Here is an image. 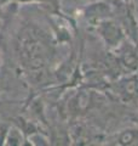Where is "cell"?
Returning a JSON list of instances; mask_svg holds the SVG:
<instances>
[{"label": "cell", "instance_id": "1", "mask_svg": "<svg viewBox=\"0 0 138 146\" xmlns=\"http://www.w3.org/2000/svg\"><path fill=\"white\" fill-rule=\"evenodd\" d=\"M101 33H102L103 38L107 40V43H109L110 45H116L121 39V32L119 29V27L113 23V22H105V23H102L101 26Z\"/></svg>", "mask_w": 138, "mask_h": 146}, {"label": "cell", "instance_id": "2", "mask_svg": "<svg viewBox=\"0 0 138 146\" xmlns=\"http://www.w3.org/2000/svg\"><path fill=\"white\" fill-rule=\"evenodd\" d=\"M125 99L131 100L138 96V80L136 78H131L127 82H125V84L122 85V93H121Z\"/></svg>", "mask_w": 138, "mask_h": 146}, {"label": "cell", "instance_id": "3", "mask_svg": "<svg viewBox=\"0 0 138 146\" xmlns=\"http://www.w3.org/2000/svg\"><path fill=\"white\" fill-rule=\"evenodd\" d=\"M119 144L121 145H138V130H125L119 135Z\"/></svg>", "mask_w": 138, "mask_h": 146}, {"label": "cell", "instance_id": "4", "mask_svg": "<svg viewBox=\"0 0 138 146\" xmlns=\"http://www.w3.org/2000/svg\"><path fill=\"white\" fill-rule=\"evenodd\" d=\"M6 145H22V134L17 128H10L6 138Z\"/></svg>", "mask_w": 138, "mask_h": 146}, {"label": "cell", "instance_id": "5", "mask_svg": "<svg viewBox=\"0 0 138 146\" xmlns=\"http://www.w3.org/2000/svg\"><path fill=\"white\" fill-rule=\"evenodd\" d=\"M44 0H13L12 3H21V4H34V3H43Z\"/></svg>", "mask_w": 138, "mask_h": 146}, {"label": "cell", "instance_id": "6", "mask_svg": "<svg viewBox=\"0 0 138 146\" xmlns=\"http://www.w3.org/2000/svg\"><path fill=\"white\" fill-rule=\"evenodd\" d=\"M11 1H13V0H11Z\"/></svg>", "mask_w": 138, "mask_h": 146}, {"label": "cell", "instance_id": "7", "mask_svg": "<svg viewBox=\"0 0 138 146\" xmlns=\"http://www.w3.org/2000/svg\"><path fill=\"white\" fill-rule=\"evenodd\" d=\"M0 62H1V61H0Z\"/></svg>", "mask_w": 138, "mask_h": 146}]
</instances>
